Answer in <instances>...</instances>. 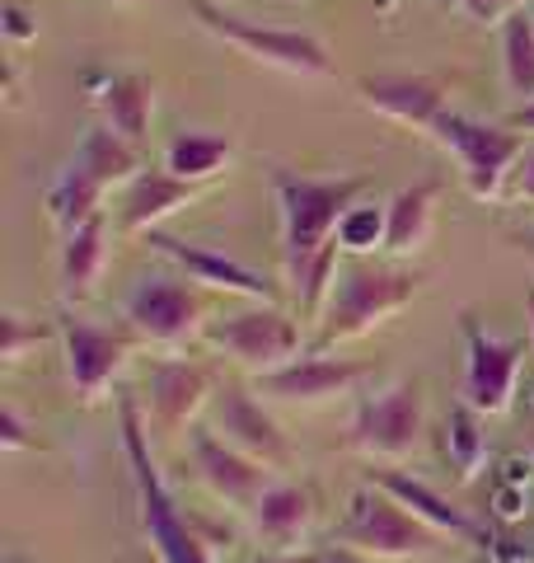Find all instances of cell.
Returning a JSON list of instances; mask_svg holds the SVG:
<instances>
[{
	"label": "cell",
	"instance_id": "obj_6",
	"mask_svg": "<svg viewBox=\"0 0 534 563\" xmlns=\"http://www.w3.org/2000/svg\"><path fill=\"white\" fill-rule=\"evenodd\" d=\"M192 14L198 24L221 38L225 47H235L240 57L258 62L267 70H281V76H300V80H329L333 76V52L324 38H314L305 29H272L258 20H244V14H230L216 0H192Z\"/></svg>",
	"mask_w": 534,
	"mask_h": 563
},
{
	"label": "cell",
	"instance_id": "obj_35",
	"mask_svg": "<svg viewBox=\"0 0 534 563\" xmlns=\"http://www.w3.org/2000/svg\"><path fill=\"white\" fill-rule=\"evenodd\" d=\"M511 198L515 202H534V141L525 146L521 165H515V174H511Z\"/></svg>",
	"mask_w": 534,
	"mask_h": 563
},
{
	"label": "cell",
	"instance_id": "obj_13",
	"mask_svg": "<svg viewBox=\"0 0 534 563\" xmlns=\"http://www.w3.org/2000/svg\"><path fill=\"white\" fill-rule=\"evenodd\" d=\"M211 428H216L230 446H240L244 455H254L267 470H287L296 461L291 437L281 432V422L267 413V404L258 399V390L230 380L211 399Z\"/></svg>",
	"mask_w": 534,
	"mask_h": 563
},
{
	"label": "cell",
	"instance_id": "obj_17",
	"mask_svg": "<svg viewBox=\"0 0 534 563\" xmlns=\"http://www.w3.org/2000/svg\"><path fill=\"white\" fill-rule=\"evenodd\" d=\"M356 99L366 103L370 113H380L399 128H413V132H432V122L450 109L445 103V85L432 76H361L356 80Z\"/></svg>",
	"mask_w": 534,
	"mask_h": 563
},
{
	"label": "cell",
	"instance_id": "obj_24",
	"mask_svg": "<svg viewBox=\"0 0 534 563\" xmlns=\"http://www.w3.org/2000/svg\"><path fill=\"white\" fill-rule=\"evenodd\" d=\"M85 174H94V179L103 184V188H118V184H132L141 169V146H132L127 136H118L113 128H89L85 136H80V146H76V155H70Z\"/></svg>",
	"mask_w": 534,
	"mask_h": 563
},
{
	"label": "cell",
	"instance_id": "obj_37",
	"mask_svg": "<svg viewBox=\"0 0 534 563\" xmlns=\"http://www.w3.org/2000/svg\"><path fill=\"white\" fill-rule=\"evenodd\" d=\"M507 128H515V132H530V136H534V103H521V109H511Z\"/></svg>",
	"mask_w": 534,
	"mask_h": 563
},
{
	"label": "cell",
	"instance_id": "obj_15",
	"mask_svg": "<svg viewBox=\"0 0 534 563\" xmlns=\"http://www.w3.org/2000/svg\"><path fill=\"white\" fill-rule=\"evenodd\" d=\"M188 455L202 488L216 503L235 507V512H248L263 498V488L272 484V470L254 455H244L240 446H230L216 428H188Z\"/></svg>",
	"mask_w": 534,
	"mask_h": 563
},
{
	"label": "cell",
	"instance_id": "obj_12",
	"mask_svg": "<svg viewBox=\"0 0 534 563\" xmlns=\"http://www.w3.org/2000/svg\"><path fill=\"white\" fill-rule=\"evenodd\" d=\"M146 240V250L155 258H165L174 273H183L192 277L198 287L207 291H225V296H240V301H267V306H277V282H267L263 273H254L248 263L240 258H230L221 250H211V244H198V240H178L169 231H146L141 235Z\"/></svg>",
	"mask_w": 534,
	"mask_h": 563
},
{
	"label": "cell",
	"instance_id": "obj_21",
	"mask_svg": "<svg viewBox=\"0 0 534 563\" xmlns=\"http://www.w3.org/2000/svg\"><path fill=\"white\" fill-rule=\"evenodd\" d=\"M198 192H202L198 184L178 179V174H169L165 165L141 169L127 184V198H122V231H132V235L159 231V221H169L174 211H183Z\"/></svg>",
	"mask_w": 534,
	"mask_h": 563
},
{
	"label": "cell",
	"instance_id": "obj_9",
	"mask_svg": "<svg viewBox=\"0 0 534 563\" xmlns=\"http://www.w3.org/2000/svg\"><path fill=\"white\" fill-rule=\"evenodd\" d=\"M57 339L66 352L70 395H76V404H85V409H94V404L113 395L122 366H127L141 347L132 324H99L70 306L57 314Z\"/></svg>",
	"mask_w": 534,
	"mask_h": 563
},
{
	"label": "cell",
	"instance_id": "obj_3",
	"mask_svg": "<svg viewBox=\"0 0 534 563\" xmlns=\"http://www.w3.org/2000/svg\"><path fill=\"white\" fill-rule=\"evenodd\" d=\"M426 291V273L413 263H370V258H343L337 282L329 291V306L314 324V352H333L352 339L376 333L389 314L413 306Z\"/></svg>",
	"mask_w": 534,
	"mask_h": 563
},
{
	"label": "cell",
	"instance_id": "obj_36",
	"mask_svg": "<svg viewBox=\"0 0 534 563\" xmlns=\"http://www.w3.org/2000/svg\"><path fill=\"white\" fill-rule=\"evenodd\" d=\"M254 563H324V550H305V554H291V550H267Z\"/></svg>",
	"mask_w": 534,
	"mask_h": 563
},
{
	"label": "cell",
	"instance_id": "obj_22",
	"mask_svg": "<svg viewBox=\"0 0 534 563\" xmlns=\"http://www.w3.org/2000/svg\"><path fill=\"white\" fill-rule=\"evenodd\" d=\"M436 202H441V179H422L408 184L399 192H389V235H385V254L394 263H408L413 254H422L432 244L436 231Z\"/></svg>",
	"mask_w": 534,
	"mask_h": 563
},
{
	"label": "cell",
	"instance_id": "obj_29",
	"mask_svg": "<svg viewBox=\"0 0 534 563\" xmlns=\"http://www.w3.org/2000/svg\"><path fill=\"white\" fill-rule=\"evenodd\" d=\"M385 235H389V207L385 202H356L343 225H337V244H343L347 258H370L385 254Z\"/></svg>",
	"mask_w": 534,
	"mask_h": 563
},
{
	"label": "cell",
	"instance_id": "obj_2",
	"mask_svg": "<svg viewBox=\"0 0 534 563\" xmlns=\"http://www.w3.org/2000/svg\"><path fill=\"white\" fill-rule=\"evenodd\" d=\"M272 202L281 221V277H296L314 254H324L337 240L343 217L366 198L376 184L370 174H337V179H314V174H296L287 165H272Z\"/></svg>",
	"mask_w": 534,
	"mask_h": 563
},
{
	"label": "cell",
	"instance_id": "obj_14",
	"mask_svg": "<svg viewBox=\"0 0 534 563\" xmlns=\"http://www.w3.org/2000/svg\"><path fill=\"white\" fill-rule=\"evenodd\" d=\"M370 376V362H356V357H333V352H300L296 362L277 366L254 380V390L263 399H277V404H300V409H314V404H329V399H343L352 395L356 385Z\"/></svg>",
	"mask_w": 534,
	"mask_h": 563
},
{
	"label": "cell",
	"instance_id": "obj_33",
	"mask_svg": "<svg viewBox=\"0 0 534 563\" xmlns=\"http://www.w3.org/2000/svg\"><path fill=\"white\" fill-rule=\"evenodd\" d=\"M455 5L465 10L474 24H497L502 29L515 10H525V0H455Z\"/></svg>",
	"mask_w": 534,
	"mask_h": 563
},
{
	"label": "cell",
	"instance_id": "obj_25",
	"mask_svg": "<svg viewBox=\"0 0 534 563\" xmlns=\"http://www.w3.org/2000/svg\"><path fill=\"white\" fill-rule=\"evenodd\" d=\"M230 161H235V136L225 132H178L165 146V169L198 188L230 169Z\"/></svg>",
	"mask_w": 534,
	"mask_h": 563
},
{
	"label": "cell",
	"instance_id": "obj_11",
	"mask_svg": "<svg viewBox=\"0 0 534 563\" xmlns=\"http://www.w3.org/2000/svg\"><path fill=\"white\" fill-rule=\"evenodd\" d=\"M459 333H465V404L483 418H502L515 409L521 395V366L525 343L521 339H497V333L478 320L474 310L459 314Z\"/></svg>",
	"mask_w": 534,
	"mask_h": 563
},
{
	"label": "cell",
	"instance_id": "obj_5",
	"mask_svg": "<svg viewBox=\"0 0 534 563\" xmlns=\"http://www.w3.org/2000/svg\"><path fill=\"white\" fill-rule=\"evenodd\" d=\"M333 544L361 554V559H380V563H408V559H426L436 554L441 531H432L426 521H418L403 503H394L385 488L361 484L347 498L343 517L333 526Z\"/></svg>",
	"mask_w": 534,
	"mask_h": 563
},
{
	"label": "cell",
	"instance_id": "obj_4",
	"mask_svg": "<svg viewBox=\"0 0 534 563\" xmlns=\"http://www.w3.org/2000/svg\"><path fill=\"white\" fill-rule=\"evenodd\" d=\"M426 442V395L422 380L399 376L356 399L343 432V451L366 455L370 465H403Z\"/></svg>",
	"mask_w": 534,
	"mask_h": 563
},
{
	"label": "cell",
	"instance_id": "obj_28",
	"mask_svg": "<svg viewBox=\"0 0 534 563\" xmlns=\"http://www.w3.org/2000/svg\"><path fill=\"white\" fill-rule=\"evenodd\" d=\"M502 80L507 95L521 103H534V14L515 10L511 20L502 24Z\"/></svg>",
	"mask_w": 534,
	"mask_h": 563
},
{
	"label": "cell",
	"instance_id": "obj_41",
	"mask_svg": "<svg viewBox=\"0 0 534 563\" xmlns=\"http://www.w3.org/2000/svg\"><path fill=\"white\" fill-rule=\"evenodd\" d=\"M5 563H29V559H5Z\"/></svg>",
	"mask_w": 534,
	"mask_h": 563
},
{
	"label": "cell",
	"instance_id": "obj_42",
	"mask_svg": "<svg viewBox=\"0 0 534 563\" xmlns=\"http://www.w3.org/2000/svg\"><path fill=\"white\" fill-rule=\"evenodd\" d=\"M530 461H534V442H530Z\"/></svg>",
	"mask_w": 534,
	"mask_h": 563
},
{
	"label": "cell",
	"instance_id": "obj_23",
	"mask_svg": "<svg viewBox=\"0 0 534 563\" xmlns=\"http://www.w3.org/2000/svg\"><path fill=\"white\" fill-rule=\"evenodd\" d=\"M94 109L103 118V128H113L118 136H127L132 146H146L151 118H155V80L141 76V70L109 76L94 90Z\"/></svg>",
	"mask_w": 534,
	"mask_h": 563
},
{
	"label": "cell",
	"instance_id": "obj_1",
	"mask_svg": "<svg viewBox=\"0 0 534 563\" xmlns=\"http://www.w3.org/2000/svg\"><path fill=\"white\" fill-rule=\"evenodd\" d=\"M118 437H122V455L132 470V488H136V517L146 544L155 550L159 563H216L207 536L198 531L183 507H178L174 488L165 484V474L155 465L151 451V432H146V409L136 395H118Z\"/></svg>",
	"mask_w": 534,
	"mask_h": 563
},
{
	"label": "cell",
	"instance_id": "obj_26",
	"mask_svg": "<svg viewBox=\"0 0 534 563\" xmlns=\"http://www.w3.org/2000/svg\"><path fill=\"white\" fill-rule=\"evenodd\" d=\"M103 188L94 174H85L76 161H70L57 179H52V188H47V198H43V207H47V221L57 225L62 235H70V231H80V225L89 221V217H99L103 211Z\"/></svg>",
	"mask_w": 534,
	"mask_h": 563
},
{
	"label": "cell",
	"instance_id": "obj_38",
	"mask_svg": "<svg viewBox=\"0 0 534 563\" xmlns=\"http://www.w3.org/2000/svg\"><path fill=\"white\" fill-rule=\"evenodd\" d=\"M5 95H10V103H14V109H20L24 90H20V66H14V62H5Z\"/></svg>",
	"mask_w": 534,
	"mask_h": 563
},
{
	"label": "cell",
	"instance_id": "obj_40",
	"mask_svg": "<svg viewBox=\"0 0 534 563\" xmlns=\"http://www.w3.org/2000/svg\"><path fill=\"white\" fill-rule=\"evenodd\" d=\"M511 244H515V250H525V254H534V231H525V235H511Z\"/></svg>",
	"mask_w": 534,
	"mask_h": 563
},
{
	"label": "cell",
	"instance_id": "obj_16",
	"mask_svg": "<svg viewBox=\"0 0 534 563\" xmlns=\"http://www.w3.org/2000/svg\"><path fill=\"white\" fill-rule=\"evenodd\" d=\"M216 399V380L207 366L183 362V357H159L151 366L146 380V418H155V428L183 432L198 428V413Z\"/></svg>",
	"mask_w": 534,
	"mask_h": 563
},
{
	"label": "cell",
	"instance_id": "obj_20",
	"mask_svg": "<svg viewBox=\"0 0 534 563\" xmlns=\"http://www.w3.org/2000/svg\"><path fill=\"white\" fill-rule=\"evenodd\" d=\"M109 217H89L80 231L62 235V258H57V282H62V301L80 306L99 291L103 273H109Z\"/></svg>",
	"mask_w": 534,
	"mask_h": 563
},
{
	"label": "cell",
	"instance_id": "obj_27",
	"mask_svg": "<svg viewBox=\"0 0 534 563\" xmlns=\"http://www.w3.org/2000/svg\"><path fill=\"white\" fill-rule=\"evenodd\" d=\"M441 451H445V461H450L459 484L478 479V470L488 465V418L459 399L441 422Z\"/></svg>",
	"mask_w": 534,
	"mask_h": 563
},
{
	"label": "cell",
	"instance_id": "obj_32",
	"mask_svg": "<svg viewBox=\"0 0 534 563\" xmlns=\"http://www.w3.org/2000/svg\"><path fill=\"white\" fill-rule=\"evenodd\" d=\"M0 29H5L10 47H29L33 38H38V20H33L20 0H5V5H0Z\"/></svg>",
	"mask_w": 534,
	"mask_h": 563
},
{
	"label": "cell",
	"instance_id": "obj_34",
	"mask_svg": "<svg viewBox=\"0 0 534 563\" xmlns=\"http://www.w3.org/2000/svg\"><path fill=\"white\" fill-rule=\"evenodd\" d=\"M492 507L502 521H525L530 517V484H497Z\"/></svg>",
	"mask_w": 534,
	"mask_h": 563
},
{
	"label": "cell",
	"instance_id": "obj_10",
	"mask_svg": "<svg viewBox=\"0 0 534 563\" xmlns=\"http://www.w3.org/2000/svg\"><path fill=\"white\" fill-rule=\"evenodd\" d=\"M300 314L281 310V306H267V301H254L248 310H235V314H221V320L207 324V343L225 352L235 366H244L248 376H267L277 366L296 362L305 352V333H300Z\"/></svg>",
	"mask_w": 534,
	"mask_h": 563
},
{
	"label": "cell",
	"instance_id": "obj_18",
	"mask_svg": "<svg viewBox=\"0 0 534 563\" xmlns=\"http://www.w3.org/2000/svg\"><path fill=\"white\" fill-rule=\"evenodd\" d=\"M366 484L385 488L389 498L403 503L418 521H426V526H432V531H441V536L469 540V544H492L488 531H483V521H474L465 507H455L450 498H445V493H436L426 479H418V474L394 470V465H380V470H366Z\"/></svg>",
	"mask_w": 534,
	"mask_h": 563
},
{
	"label": "cell",
	"instance_id": "obj_30",
	"mask_svg": "<svg viewBox=\"0 0 534 563\" xmlns=\"http://www.w3.org/2000/svg\"><path fill=\"white\" fill-rule=\"evenodd\" d=\"M52 333H57V324H38V320H29V314H20V310H5L0 314V362L5 366L24 362L33 347L52 339Z\"/></svg>",
	"mask_w": 534,
	"mask_h": 563
},
{
	"label": "cell",
	"instance_id": "obj_7",
	"mask_svg": "<svg viewBox=\"0 0 534 563\" xmlns=\"http://www.w3.org/2000/svg\"><path fill=\"white\" fill-rule=\"evenodd\" d=\"M426 136H432L436 146L459 165V179H465L469 198H478V202L502 198L515 165H521V155H525V136L515 128L455 113V109H445Z\"/></svg>",
	"mask_w": 534,
	"mask_h": 563
},
{
	"label": "cell",
	"instance_id": "obj_31",
	"mask_svg": "<svg viewBox=\"0 0 534 563\" xmlns=\"http://www.w3.org/2000/svg\"><path fill=\"white\" fill-rule=\"evenodd\" d=\"M0 451H43L38 442V432L29 428V418L14 409V404H5V413H0Z\"/></svg>",
	"mask_w": 534,
	"mask_h": 563
},
{
	"label": "cell",
	"instance_id": "obj_19",
	"mask_svg": "<svg viewBox=\"0 0 534 563\" xmlns=\"http://www.w3.org/2000/svg\"><path fill=\"white\" fill-rule=\"evenodd\" d=\"M248 531H254L263 544L272 550H287V544H300L314 521H319V498L310 484H296V479H272L263 488V498L248 507Z\"/></svg>",
	"mask_w": 534,
	"mask_h": 563
},
{
	"label": "cell",
	"instance_id": "obj_43",
	"mask_svg": "<svg viewBox=\"0 0 534 563\" xmlns=\"http://www.w3.org/2000/svg\"><path fill=\"white\" fill-rule=\"evenodd\" d=\"M530 14H534V10H530Z\"/></svg>",
	"mask_w": 534,
	"mask_h": 563
},
{
	"label": "cell",
	"instance_id": "obj_8",
	"mask_svg": "<svg viewBox=\"0 0 534 563\" xmlns=\"http://www.w3.org/2000/svg\"><path fill=\"white\" fill-rule=\"evenodd\" d=\"M122 324H132L141 343L178 352L207 333L211 306L198 282L183 273H141L122 296Z\"/></svg>",
	"mask_w": 534,
	"mask_h": 563
},
{
	"label": "cell",
	"instance_id": "obj_39",
	"mask_svg": "<svg viewBox=\"0 0 534 563\" xmlns=\"http://www.w3.org/2000/svg\"><path fill=\"white\" fill-rule=\"evenodd\" d=\"M525 320H530V352H534V282L525 287Z\"/></svg>",
	"mask_w": 534,
	"mask_h": 563
}]
</instances>
